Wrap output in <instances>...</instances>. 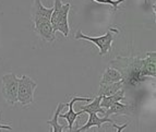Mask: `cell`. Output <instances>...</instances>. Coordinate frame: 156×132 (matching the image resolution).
Masks as SVG:
<instances>
[{"label":"cell","mask_w":156,"mask_h":132,"mask_svg":"<svg viewBox=\"0 0 156 132\" xmlns=\"http://www.w3.org/2000/svg\"><path fill=\"white\" fill-rule=\"evenodd\" d=\"M112 126L115 128V129L117 130L118 132H120V131H122V130L125 129L126 127H127V126H128V123L123 124V126H118V124H116V123H112Z\"/></svg>","instance_id":"cell-18"},{"label":"cell","mask_w":156,"mask_h":132,"mask_svg":"<svg viewBox=\"0 0 156 132\" xmlns=\"http://www.w3.org/2000/svg\"><path fill=\"white\" fill-rule=\"evenodd\" d=\"M71 5L68 3V5L65 8V10L62 11V13L60 14L59 19H58L57 23L55 24V26L52 27L54 32H60L63 34V36L68 37L69 36V31H70V26H69V22H68V14L70 11Z\"/></svg>","instance_id":"cell-9"},{"label":"cell","mask_w":156,"mask_h":132,"mask_svg":"<svg viewBox=\"0 0 156 132\" xmlns=\"http://www.w3.org/2000/svg\"><path fill=\"white\" fill-rule=\"evenodd\" d=\"M52 9L54 8H46V7H44L43 3L41 2V0H34L31 10L32 21L38 20V19H48V20H50Z\"/></svg>","instance_id":"cell-7"},{"label":"cell","mask_w":156,"mask_h":132,"mask_svg":"<svg viewBox=\"0 0 156 132\" xmlns=\"http://www.w3.org/2000/svg\"><path fill=\"white\" fill-rule=\"evenodd\" d=\"M34 23V31L39 37L47 41H56L55 32L52 30V25L50 23V20L48 19H38L33 21Z\"/></svg>","instance_id":"cell-6"},{"label":"cell","mask_w":156,"mask_h":132,"mask_svg":"<svg viewBox=\"0 0 156 132\" xmlns=\"http://www.w3.org/2000/svg\"><path fill=\"white\" fill-rule=\"evenodd\" d=\"M37 84L27 75L18 78V103L22 106L30 105L34 102V91Z\"/></svg>","instance_id":"cell-2"},{"label":"cell","mask_w":156,"mask_h":132,"mask_svg":"<svg viewBox=\"0 0 156 132\" xmlns=\"http://www.w3.org/2000/svg\"><path fill=\"white\" fill-rule=\"evenodd\" d=\"M65 107H66L65 103H62V104L59 103L57 105V108H56L55 112H54V117H52L51 119L47 120V123L51 126V131L52 132H62L63 129H65V127L61 126V124L58 122V116H59V114L61 112V110H62Z\"/></svg>","instance_id":"cell-16"},{"label":"cell","mask_w":156,"mask_h":132,"mask_svg":"<svg viewBox=\"0 0 156 132\" xmlns=\"http://www.w3.org/2000/svg\"><path fill=\"white\" fill-rule=\"evenodd\" d=\"M92 101V97H83V96H72V98L69 103H66V106L69 107V110H68L66 114H59L58 118H63V119H67L68 121V128H69V131H73V124L76 122V119L78 118L80 115L85 114L83 110H80L79 112H76L73 110V105L76 102H85V103H90Z\"/></svg>","instance_id":"cell-5"},{"label":"cell","mask_w":156,"mask_h":132,"mask_svg":"<svg viewBox=\"0 0 156 132\" xmlns=\"http://www.w3.org/2000/svg\"><path fill=\"white\" fill-rule=\"evenodd\" d=\"M0 129H5V130H12V127L10 124H1L0 123Z\"/></svg>","instance_id":"cell-19"},{"label":"cell","mask_w":156,"mask_h":132,"mask_svg":"<svg viewBox=\"0 0 156 132\" xmlns=\"http://www.w3.org/2000/svg\"><path fill=\"white\" fill-rule=\"evenodd\" d=\"M101 95H97L95 98L90 102V104L87 103V105H82L80 107V110H83L84 112H87V114L95 112V114H101L103 116H105V109L101 108Z\"/></svg>","instance_id":"cell-13"},{"label":"cell","mask_w":156,"mask_h":132,"mask_svg":"<svg viewBox=\"0 0 156 132\" xmlns=\"http://www.w3.org/2000/svg\"><path fill=\"white\" fill-rule=\"evenodd\" d=\"M118 81H123L122 74L115 68L108 67L105 70L104 74L101 75V83L99 85H103V84H108V83H114L118 82Z\"/></svg>","instance_id":"cell-11"},{"label":"cell","mask_w":156,"mask_h":132,"mask_svg":"<svg viewBox=\"0 0 156 132\" xmlns=\"http://www.w3.org/2000/svg\"><path fill=\"white\" fill-rule=\"evenodd\" d=\"M112 115H129L131 116L132 108L127 104H121L120 102H117L105 110V117H110Z\"/></svg>","instance_id":"cell-10"},{"label":"cell","mask_w":156,"mask_h":132,"mask_svg":"<svg viewBox=\"0 0 156 132\" xmlns=\"http://www.w3.org/2000/svg\"><path fill=\"white\" fill-rule=\"evenodd\" d=\"M74 37H76V39H85V41L93 43L99 49V55L101 56H105V55L109 54V52L112 50V41H114V34H112V30L109 32H107L106 34H104V35L97 37L87 36V35H84L81 31H78Z\"/></svg>","instance_id":"cell-4"},{"label":"cell","mask_w":156,"mask_h":132,"mask_svg":"<svg viewBox=\"0 0 156 132\" xmlns=\"http://www.w3.org/2000/svg\"><path fill=\"white\" fill-rule=\"evenodd\" d=\"M122 99H125V90L120 88L119 91L112 94V95L101 96V108H104L105 110H106L107 108H109V107L112 106V104L117 103V102H121Z\"/></svg>","instance_id":"cell-12"},{"label":"cell","mask_w":156,"mask_h":132,"mask_svg":"<svg viewBox=\"0 0 156 132\" xmlns=\"http://www.w3.org/2000/svg\"><path fill=\"white\" fill-rule=\"evenodd\" d=\"M95 2L97 3H101V5H112V8H114V12L118 10L119 8V5L121 2H125L126 0H93Z\"/></svg>","instance_id":"cell-17"},{"label":"cell","mask_w":156,"mask_h":132,"mask_svg":"<svg viewBox=\"0 0 156 132\" xmlns=\"http://www.w3.org/2000/svg\"><path fill=\"white\" fill-rule=\"evenodd\" d=\"M103 123H114L112 119H110L109 117H103V118H99L97 116V114L95 112H90V118L87 120L85 124H84L83 127L81 128H78L76 130H73V131H78V132H83V131H86V130H89L90 128L92 127H97L98 129L101 128V124Z\"/></svg>","instance_id":"cell-8"},{"label":"cell","mask_w":156,"mask_h":132,"mask_svg":"<svg viewBox=\"0 0 156 132\" xmlns=\"http://www.w3.org/2000/svg\"><path fill=\"white\" fill-rule=\"evenodd\" d=\"M1 95L10 105L18 103V77L13 72L7 73L1 78Z\"/></svg>","instance_id":"cell-3"},{"label":"cell","mask_w":156,"mask_h":132,"mask_svg":"<svg viewBox=\"0 0 156 132\" xmlns=\"http://www.w3.org/2000/svg\"><path fill=\"white\" fill-rule=\"evenodd\" d=\"M112 65L122 74L125 84L136 86L147 78L144 72V59L117 57L112 61Z\"/></svg>","instance_id":"cell-1"},{"label":"cell","mask_w":156,"mask_h":132,"mask_svg":"<svg viewBox=\"0 0 156 132\" xmlns=\"http://www.w3.org/2000/svg\"><path fill=\"white\" fill-rule=\"evenodd\" d=\"M123 85H125L123 81H118V82L108 83V84L99 85L101 87H99V91H98V93H97V95H101V96L112 95V94L119 91L120 88H122Z\"/></svg>","instance_id":"cell-15"},{"label":"cell","mask_w":156,"mask_h":132,"mask_svg":"<svg viewBox=\"0 0 156 132\" xmlns=\"http://www.w3.org/2000/svg\"><path fill=\"white\" fill-rule=\"evenodd\" d=\"M156 54L154 52H148L146 55V58H144V72L146 77H152L155 78L156 75Z\"/></svg>","instance_id":"cell-14"}]
</instances>
